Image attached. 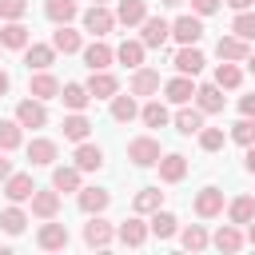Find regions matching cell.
Segmentation results:
<instances>
[{
    "instance_id": "cell-28",
    "label": "cell",
    "mask_w": 255,
    "mask_h": 255,
    "mask_svg": "<svg viewBox=\"0 0 255 255\" xmlns=\"http://www.w3.org/2000/svg\"><path fill=\"white\" fill-rule=\"evenodd\" d=\"M88 131H92V120H88L84 112H72V116L64 120V139H72V143H84V139H88Z\"/></svg>"
},
{
    "instance_id": "cell-35",
    "label": "cell",
    "mask_w": 255,
    "mask_h": 255,
    "mask_svg": "<svg viewBox=\"0 0 255 255\" xmlns=\"http://www.w3.org/2000/svg\"><path fill=\"white\" fill-rule=\"evenodd\" d=\"M135 116H139L135 100H131V96H120V92H116V96H112V120H116V124H131Z\"/></svg>"
},
{
    "instance_id": "cell-26",
    "label": "cell",
    "mask_w": 255,
    "mask_h": 255,
    "mask_svg": "<svg viewBox=\"0 0 255 255\" xmlns=\"http://www.w3.org/2000/svg\"><path fill=\"white\" fill-rule=\"evenodd\" d=\"M247 40H239V36H219V44H215V56L219 60H247Z\"/></svg>"
},
{
    "instance_id": "cell-33",
    "label": "cell",
    "mask_w": 255,
    "mask_h": 255,
    "mask_svg": "<svg viewBox=\"0 0 255 255\" xmlns=\"http://www.w3.org/2000/svg\"><path fill=\"white\" fill-rule=\"evenodd\" d=\"M147 227H151L155 239H171V235L179 231V219H175L171 211H151V223H147Z\"/></svg>"
},
{
    "instance_id": "cell-20",
    "label": "cell",
    "mask_w": 255,
    "mask_h": 255,
    "mask_svg": "<svg viewBox=\"0 0 255 255\" xmlns=\"http://www.w3.org/2000/svg\"><path fill=\"white\" fill-rule=\"evenodd\" d=\"M147 231H151V227H147L143 219H124L116 235H120V243H124V247H143V239H147Z\"/></svg>"
},
{
    "instance_id": "cell-15",
    "label": "cell",
    "mask_w": 255,
    "mask_h": 255,
    "mask_svg": "<svg viewBox=\"0 0 255 255\" xmlns=\"http://www.w3.org/2000/svg\"><path fill=\"white\" fill-rule=\"evenodd\" d=\"M32 191H36V183H32V175H24V171H16V175H8V179H4V195H8L12 203L32 199Z\"/></svg>"
},
{
    "instance_id": "cell-38",
    "label": "cell",
    "mask_w": 255,
    "mask_h": 255,
    "mask_svg": "<svg viewBox=\"0 0 255 255\" xmlns=\"http://www.w3.org/2000/svg\"><path fill=\"white\" fill-rule=\"evenodd\" d=\"M52 187L56 191H80V167H56L52 171Z\"/></svg>"
},
{
    "instance_id": "cell-55",
    "label": "cell",
    "mask_w": 255,
    "mask_h": 255,
    "mask_svg": "<svg viewBox=\"0 0 255 255\" xmlns=\"http://www.w3.org/2000/svg\"><path fill=\"white\" fill-rule=\"evenodd\" d=\"M159 4H167V8H179V4H183V0H159Z\"/></svg>"
},
{
    "instance_id": "cell-51",
    "label": "cell",
    "mask_w": 255,
    "mask_h": 255,
    "mask_svg": "<svg viewBox=\"0 0 255 255\" xmlns=\"http://www.w3.org/2000/svg\"><path fill=\"white\" fill-rule=\"evenodd\" d=\"M8 175H12V163H8V159H0V183H4Z\"/></svg>"
},
{
    "instance_id": "cell-1",
    "label": "cell",
    "mask_w": 255,
    "mask_h": 255,
    "mask_svg": "<svg viewBox=\"0 0 255 255\" xmlns=\"http://www.w3.org/2000/svg\"><path fill=\"white\" fill-rule=\"evenodd\" d=\"M128 159H131L135 167H151V163H159V159H163L159 139H155V135H135V139L128 143Z\"/></svg>"
},
{
    "instance_id": "cell-42",
    "label": "cell",
    "mask_w": 255,
    "mask_h": 255,
    "mask_svg": "<svg viewBox=\"0 0 255 255\" xmlns=\"http://www.w3.org/2000/svg\"><path fill=\"white\" fill-rule=\"evenodd\" d=\"M179 239H183V247H187V251H203V247L211 243V239H207V231H203L199 223H191V227H183V235H179Z\"/></svg>"
},
{
    "instance_id": "cell-8",
    "label": "cell",
    "mask_w": 255,
    "mask_h": 255,
    "mask_svg": "<svg viewBox=\"0 0 255 255\" xmlns=\"http://www.w3.org/2000/svg\"><path fill=\"white\" fill-rule=\"evenodd\" d=\"M171 64H175V72H183V76H199V72H203V52H199L195 44H183Z\"/></svg>"
},
{
    "instance_id": "cell-7",
    "label": "cell",
    "mask_w": 255,
    "mask_h": 255,
    "mask_svg": "<svg viewBox=\"0 0 255 255\" xmlns=\"http://www.w3.org/2000/svg\"><path fill=\"white\" fill-rule=\"evenodd\" d=\"M28 96H36V100H60V80L44 68V72H36L28 80Z\"/></svg>"
},
{
    "instance_id": "cell-48",
    "label": "cell",
    "mask_w": 255,
    "mask_h": 255,
    "mask_svg": "<svg viewBox=\"0 0 255 255\" xmlns=\"http://www.w3.org/2000/svg\"><path fill=\"white\" fill-rule=\"evenodd\" d=\"M191 8H195V16H211L219 8V0H191Z\"/></svg>"
},
{
    "instance_id": "cell-2",
    "label": "cell",
    "mask_w": 255,
    "mask_h": 255,
    "mask_svg": "<svg viewBox=\"0 0 255 255\" xmlns=\"http://www.w3.org/2000/svg\"><path fill=\"white\" fill-rule=\"evenodd\" d=\"M116 24H120V20H116V12H108L104 4H92V8L84 12V28H88L92 36H108Z\"/></svg>"
},
{
    "instance_id": "cell-27",
    "label": "cell",
    "mask_w": 255,
    "mask_h": 255,
    "mask_svg": "<svg viewBox=\"0 0 255 255\" xmlns=\"http://www.w3.org/2000/svg\"><path fill=\"white\" fill-rule=\"evenodd\" d=\"M143 52H147L143 40H124V44L116 48V60L128 64V68H143Z\"/></svg>"
},
{
    "instance_id": "cell-56",
    "label": "cell",
    "mask_w": 255,
    "mask_h": 255,
    "mask_svg": "<svg viewBox=\"0 0 255 255\" xmlns=\"http://www.w3.org/2000/svg\"><path fill=\"white\" fill-rule=\"evenodd\" d=\"M247 239H251V243H255V219H251V227H247Z\"/></svg>"
},
{
    "instance_id": "cell-32",
    "label": "cell",
    "mask_w": 255,
    "mask_h": 255,
    "mask_svg": "<svg viewBox=\"0 0 255 255\" xmlns=\"http://www.w3.org/2000/svg\"><path fill=\"white\" fill-rule=\"evenodd\" d=\"M28 159H32L36 167H52V163H56V143H52V139H32V143H28Z\"/></svg>"
},
{
    "instance_id": "cell-30",
    "label": "cell",
    "mask_w": 255,
    "mask_h": 255,
    "mask_svg": "<svg viewBox=\"0 0 255 255\" xmlns=\"http://www.w3.org/2000/svg\"><path fill=\"white\" fill-rule=\"evenodd\" d=\"M211 243H215L219 251H227V255H231V251H239V247H243V231H239V223H223V227L215 231V239H211Z\"/></svg>"
},
{
    "instance_id": "cell-3",
    "label": "cell",
    "mask_w": 255,
    "mask_h": 255,
    "mask_svg": "<svg viewBox=\"0 0 255 255\" xmlns=\"http://www.w3.org/2000/svg\"><path fill=\"white\" fill-rule=\"evenodd\" d=\"M112 239H116V227H112L104 215H92V219L84 223V243H88V247H108Z\"/></svg>"
},
{
    "instance_id": "cell-54",
    "label": "cell",
    "mask_w": 255,
    "mask_h": 255,
    "mask_svg": "<svg viewBox=\"0 0 255 255\" xmlns=\"http://www.w3.org/2000/svg\"><path fill=\"white\" fill-rule=\"evenodd\" d=\"M243 64H247V68L255 72V52H247V60H243Z\"/></svg>"
},
{
    "instance_id": "cell-4",
    "label": "cell",
    "mask_w": 255,
    "mask_h": 255,
    "mask_svg": "<svg viewBox=\"0 0 255 255\" xmlns=\"http://www.w3.org/2000/svg\"><path fill=\"white\" fill-rule=\"evenodd\" d=\"M139 28H143V32H139V40H143L147 48H163V44H167V36H171V24H167L163 16H147Z\"/></svg>"
},
{
    "instance_id": "cell-19",
    "label": "cell",
    "mask_w": 255,
    "mask_h": 255,
    "mask_svg": "<svg viewBox=\"0 0 255 255\" xmlns=\"http://www.w3.org/2000/svg\"><path fill=\"white\" fill-rule=\"evenodd\" d=\"M175 131H179V135H199V131H203V112L179 104V112H175Z\"/></svg>"
},
{
    "instance_id": "cell-21",
    "label": "cell",
    "mask_w": 255,
    "mask_h": 255,
    "mask_svg": "<svg viewBox=\"0 0 255 255\" xmlns=\"http://www.w3.org/2000/svg\"><path fill=\"white\" fill-rule=\"evenodd\" d=\"M36 243L44 251H60V247H68V227L64 223H44L40 235H36Z\"/></svg>"
},
{
    "instance_id": "cell-45",
    "label": "cell",
    "mask_w": 255,
    "mask_h": 255,
    "mask_svg": "<svg viewBox=\"0 0 255 255\" xmlns=\"http://www.w3.org/2000/svg\"><path fill=\"white\" fill-rule=\"evenodd\" d=\"M231 32H235L239 40H247V44H251V40H255V16H251V12H239V16H235V24H231Z\"/></svg>"
},
{
    "instance_id": "cell-36",
    "label": "cell",
    "mask_w": 255,
    "mask_h": 255,
    "mask_svg": "<svg viewBox=\"0 0 255 255\" xmlns=\"http://www.w3.org/2000/svg\"><path fill=\"white\" fill-rule=\"evenodd\" d=\"M227 215H231V223H251V219H255V195H239V199H231Z\"/></svg>"
},
{
    "instance_id": "cell-11",
    "label": "cell",
    "mask_w": 255,
    "mask_h": 255,
    "mask_svg": "<svg viewBox=\"0 0 255 255\" xmlns=\"http://www.w3.org/2000/svg\"><path fill=\"white\" fill-rule=\"evenodd\" d=\"M116 20H120L124 28L143 24V20H147V0H120V4H116Z\"/></svg>"
},
{
    "instance_id": "cell-57",
    "label": "cell",
    "mask_w": 255,
    "mask_h": 255,
    "mask_svg": "<svg viewBox=\"0 0 255 255\" xmlns=\"http://www.w3.org/2000/svg\"><path fill=\"white\" fill-rule=\"evenodd\" d=\"M92 4H104V0H92Z\"/></svg>"
},
{
    "instance_id": "cell-5",
    "label": "cell",
    "mask_w": 255,
    "mask_h": 255,
    "mask_svg": "<svg viewBox=\"0 0 255 255\" xmlns=\"http://www.w3.org/2000/svg\"><path fill=\"white\" fill-rule=\"evenodd\" d=\"M16 120H20V128H44L48 124V112H44V100H20L16 104Z\"/></svg>"
},
{
    "instance_id": "cell-25",
    "label": "cell",
    "mask_w": 255,
    "mask_h": 255,
    "mask_svg": "<svg viewBox=\"0 0 255 255\" xmlns=\"http://www.w3.org/2000/svg\"><path fill=\"white\" fill-rule=\"evenodd\" d=\"M183 175H187V159H183L179 151H171V155L159 159V179H163V183H179Z\"/></svg>"
},
{
    "instance_id": "cell-44",
    "label": "cell",
    "mask_w": 255,
    "mask_h": 255,
    "mask_svg": "<svg viewBox=\"0 0 255 255\" xmlns=\"http://www.w3.org/2000/svg\"><path fill=\"white\" fill-rule=\"evenodd\" d=\"M231 139H235V143H243V147H251V143H255V120H251V116H243V120L231 128Z\"/></svg>"
},
{
    "instance_id": "cell-50",
    "label": "cell",
    "mask_w": 255,
    "mask_h": 255,
    "mask_svg": "<svg viewBox=\"0 0 255 255\" xmlns=\"http://www.w3.org/2000/svg\"><path fill=\"white\" fill-rule=\"evenodd\" d=\"M227 4H231L235 12H247V8H251V0H227Z\"/></svg>"
},
{
    "instance_id": "cell-37",
    "label": "cell",
    "mask_w": 255,
    "mask_h": 255,
    "mask_svg": "<svg viewBox=\"0 0 255 255\" xmlns=\"http://www.w3.org/2000/svg\"><path fill=\"white\" fill-rule=\"evenodd\" d=\"M215 84H219V88H227V92L243 84V72L235 68V60H223V64L215 68Z\"/></svg>"
},
{
    "instance_id": "cell-14",
    "label": "cell",
    "mask_w": 255,
    "mask_h": 255,
    "mask_svg": "<svg viewBox=\"0 0 255 255\" xmlns=\"http://www.w3.org/2000/svg\"><path fill=\"white\" fill-rule=\"evenodd\" d=\"M88 92H92V100H112L116 92H120V80L104 68V72H92V80H88Z\"/></svg>"
},
{
    "instance_id": "cell-31",
    "label": "cell",
    "mask_w": 255,
    "mask_h": 255,
    "mask_svg": "<svg viewBox=\"0 0 255 255\" xmlns=\"http://www.w3.org/2000/svg\"><path fill=\"white\" fill-rule=\"evenodd\" d=\"M52 48H56V52H64V56L80 52V32H76V28H68V24H60V28L52 32Z\"/></svg>"
},
{
    "instance_id": "cell-29",
    "label": "cell",
    "mask_w": 255,
    "mask_h": 255,
    "mask_svg": "<svg viewBox=\"0 0 255 255\" xmlns=\"http://www.w3.org/2000/svg\"><path fill=\"white\" fill-rule=\"evenodd\" d=\"M76 167H80V171H100V167H104V151L84 139V143L76 147Z\"/></svg>"
},
{
    "instance_id": "cell-53",
    "label": "cell",
    "mask_w": 255,
    "mask_h": 255,
    "mask_svg": "<svg viewBox=\"0 0 255 255\" xmlns=\"http://www.w3.org/2000/svg\"><path fill=\"white\" fill-rule=\"evenodd\" d=\"M8 92V72H0V96Z\"/></svg>"
},
{
    "instance_id": "cell-17",
    "label": "cell",
    "mask_w": 255,
    "mask_h": 255,
    "mask_svg": "<svg viewBox=\"0 0 255 255\" xmlns=\"http://www.w3.org/2000/svg\"><path fill=\"white\" fill-rule=\"evenodd\" d=\"M32 40H28V28L20 24V20H8L4 28H0V48H16V52H24Z\"/></svg>"
},
{
    "instance_id": "cell-10",
    "label": "cell",
    "mask_w": 255,
    "mask_h": 255,
    "mask_svg": "<svg viewBox=\"0 0 255 255\" xmlns=\"http://www.w3.org/2000/svg\"><path fill=\"white\" fill-rule=\"evenodd\" d=\"M223 211V191L219 187H203L199 195H195V215L199 219H215Z\"/></svg>"
},
{
    "instance_id": "cell-22",
    "label": "cell",
    "mask_w": 255,
    "mask_h": 255,
    "mask_svg": "<svg viewBox=\"0 0 255 255\" xmlns=\"http://www.w3.org/2000/svg\"><path fill=\"white\" fill-rule=\"evenodd\" d=\"M112 60H116V52H112L104 40H96V44H88V48H84V64H88L92 72H104Z\"/></svg>"
},
{
    "instance_id": "cell-41",
    "label": "cell",
    "mask_w": 255,
    "mask_h": 255,
    "mask_svg": "<svg viewBox=\"0 0 255 255\" xmlns=\"http://www.w3.org/2000/svg\"><path fill=\"white\" fill-rule=\"evenodd\" d=\"M159 203H163V191L159 187H143L139 195H135V211L143 215V211H159Z\"/></svg>"
},
{
    "instance_id": "cell-34",
    "label": "cell",
    "mask_w": 255,
    "mask_h": 255,
    "mask_svg": "<svg viewBox=\"0 0 255 255\" xmlns=\"http://www.w3.org/2000/svg\"><path fill=\"white\" fill-rule=\"evenodd\" d=\"M76 0H48L44 4V16L52 20V24H68V20H76Z\"/></svg>"
},
{
    "instance_id": "cell-12",
    "label": "cell",
    "mask_w": 255,
    "mask_h": 255,
    "mask_svg": "<svg viewBox=\"0 0 255 255\" xmlns=\"http://www.w3.org/2000/svg\"><path fill=\"white\" fill-rule=\"evenodd\" d=\"M171 36H175L179 44H199V36H203V20H199V16H179V20L171 24Z\"/></svg>"
},
{
    "instance_id": "cell-6",
    "label": "cell",
    "mask_w": 255,
    "mask_h": 255,
    "mask_svg": "<svg viewBox=\"0 0 255 255\" xmlns=\"http://www.w3.org/2000/svg\"><path fill=\"white\" fill-rule=\"evenodd\" d=\"M56 211H60V191H56V187H36V191H32V215L56 219Z\"/></svg>"
},
{
    "instance_id": "cell-46",
    "label": "cell",
    "mask_w": 255,
    "mask_h": 255,
    "mask_svg": "<svg viewBox=\"0 0 255 255\" xmlns=\"http://www.w3.org/2000/svg\"><path fill=\"white\" fill-rule=\"evenodd\" d=\"M199 147L203 151H219L223 147V128H203L199 131Z\"/></svg>"
},
{
    "instance_id": "cell-24",
    "label": "cell",
    "mask_w": 255,
    "mask_h": 255,
    "mask_svg": "<svg viewBox=\"0 0 255 255\" xmlns=\"http://www.w3.org/2000/svg\"><path fill=\"white\" fill-rule=\"evenodd\" d=\"M60 100H64L68 112H84L88 100H92V92H88V84H64L60 88Z\"/></svg>"
},
{
    "instance_id": "cell-23",
    "label": "cell",
    "mask_w": 255,
    "mask_h": 255,
    "mask_svg": "<svg viewBox=\"0 0 255 255\" xmlns=\"http://www.w3.org/2000/svg\"><path fill=\"white\" fill-rule=\"evenodd\" d=\"M159 92V72L155 68H135L131 76V96H155Z\"/></svg>"
},
{
    "instance_id": "cell-52",
    "label": "cell",
    "mask_w": 255,
    "mask_h": 255,
    "mask_svg": "<svg viewBox=\"0 0 255 255\" xmlns=\"http://www.w3.org/2000/svg\"><path fill=\"white\" fill-rule=\"evenodd\" d=\"M247 171H251V175H255V143H251V147H247Z\"/></svg>"
},
{
    "instance_id": "cell-9",
    "label": "cell",
    "mask_w": 255,
    "mask_h": 255,
    "mask_svg": "<svg viewBox=\"0 0 255 255\" xmlns=\"http://www.w3.org/2000/svg\"><path fill=\"white\" fill-rule=\"evenodd\" d=\"M195 104H199L203 116L223 112V88H219V84H199V88H195Z\"/></svg>"
},
{
    "instance_id": "cell-16",
    "label": "cell",
    "mask_w": 255,
    "mask_h": 255,
    "mask_svg": "<svg viewBox=\"0 0 255 255\" xmlns=\"http://www.w3.org/2000/svg\"><path fill=\"white\" fill-rule=\"evenodd\" d=\"M76 199H80V211H84V215H100V211L112 203V195H108L104 187H80Z\"/></svg>"
},
{
    "instance_id": "cell-18",
    "label": "cell",
    "mask_w": 255,
    "mask_h": 255,
    "mask_svg": "<svg viewBox=\"0 0 255 255\" xmlns=\"http://www.w3.org/2000/svg\"><path fill=\"white\" fill-rule=\"evenodd\" d=\"M163 92H167V100H171V104H187V100L195 96V76H183V72H179L175 80H167V84H163Z\"/></svg>"
},
{
    "instance_id": "cell-47",
    "label": "cell",
    "mask_w": 255,
    "mask_h": 255,
    "mask_svg": "<svg viewBox=\"0 0 255 255\" xmlns=\"http://www.w3.org/2000/svg\"><path fill=\"white\" fill-rule=\"evenodd\" d=\"M28 12V0H0V20H20Z\"/></svg>"
},
{
    "instance_id": "cell-43",
    "label": "cell",
    "mask_w": 255,
    "mask_h": 255,
    "mask_svg": "<svg viewBox=\"0 0 255 255\" xmlns=\"http://www.w3.org/2000/svg\"><path fill=\"white\" fill-rule=\"evenodd\" d=\"M0 147L4 151L20 147V120H0Z\"/></svg>"
},
{
    "instance_id": "cell-39",
    "label": "cell",
    "mask_w": 255,
    "mask_h": 255,
    "mask_svg": "<svg viewBox=\"0 0 255 255\" xmlns=\"http://www.w3.org/2000/svg\"><path fill=\"white\" fill-rule=\"evenodd\" d=\"M24 223H28V215H24V211H20L16 203L0 211V227H4L8 235H20V231H24Z\"/></svg>"
},
{
    "instance_id": "cell-40",
    "label": "cell",
    "mask_w": 255,
    "mask_h": 255,
    "mask_svg": "<svg viewBox=\"0 0 255 255\" xmlns=\"http://www.w3.org/2000/svg\"><path fill=\"white\" fill-rule=\"evenodd\" d=\"M139 120H143L147 128H163V124H167V108H163L159 100H151V104L139 108Z\"/></svg>"
},
{
    "instance_id": "cell-49",
    "label": "cell",
    "mask_w": 255,
    "mask_h": 255,
    "mask_svg": "<svg viewBox=\"0 0 255 255\" xmlns=\"http://www.w3.org/2000/svg\"><path fill=\"white\" fill-rule=\"evenodd\" d=\"M239 112H243V116H251V120H255V96H243V100H239Z\"/></svg>"
},
{
    "instance_id": "cell-13",
    "label": "cell",
    "mask_w": 255,
    "mask_h": 255,
    "mask_svg": "<svg viewBox=\"0 0 255 255\" xmlns=\"http://www.w3.org/2000/svg\"><path fill=\"white\" fill-rule=\"evenodd\" d=\"M52 60H56V48H52V44H28V48H24L28 72H44V68H52Z\"/></svg>"
}]
</instances>
